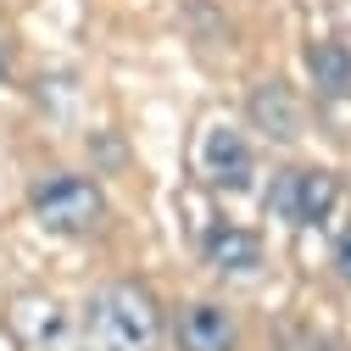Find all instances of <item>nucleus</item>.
<instances>
[{
    "instance_id": "1",
    "label": "nucleus",
    "mask_w": 351,
    "mask_h": 351,
    "mask_svg": "<svg viewBox=\"0 0 351 351\" xmlns=\"http://www.w3.org/2000/svg\"><path fill=\"white\" fill-rule=\"evenodd\" d=\"M84 335L95 351H156L162 340V306L145 285H106L101 295H90L84 313Z\"/></svg>"
},
{
    "instance_id": "2",
    "label": "nucleus",
    "mask_w": 351,
    "mask_h": 351,
    "mask_svg": "<svg viewBox=\"0 0 351 351\" xmlns=\"http://www.w3.org/2000/svg\"><path fill=\"white\" fill-rule=\"evenodd\" d=\"M28 206H34V217L51 234H90V229H101V217H106L101 184L84 179V173H45V179H34Z\"/></svg>"
},
{
    "instance_id": "3",
    "label": "nucleus",
    "mask_w": 351,
    "mask_h": 351,
    "mask_svg": "<svg viewBox=\"0 0 351 351\" xmlns=\"http://www.w3.org/2000/svg\"><path fill=\"white\" fill-rule=\"evenodd\" d=\"M335 206H340V179L329 167H290V173H279V184L268 190V212L290 217L295 229L329 223Z\"/></svg>"
},
{
    "instance_id": "4",
    "label": "nucleus",
    "mask_w": 351,
    "mask_h": 351,
    "mask_svg": "<svg viewBox=\"0 0 351 351\" xmlns=\"http://www.w3.org/2000/svg\"><path fill=\"white\" fill-rule=\"evenodd\" d=\"M245 117L268 140H301V128H306V106L285 78H262L251 90V101H245Z\"/></svg>"
},
{
    "instance_id": "5",
    "label": "nucleus",
    "mask_w": 351,
    "mask_h": 351,
    "mask_svg": "<svg viewBox=\"0 0 351 351\" xmlns=\"http://www.w3.org/2000/svg\"><path fill=\"white\" fill-rule=\"evenodd\" d=\"M173 340H179V351H234L240 324L223 301H190L173 324Z\"/></svg>"
},
{
    "instance_id": "6",
    "label": "nucleus",
    "mask_w": 351,
    "mask_h": 351,
    "mask_svg": "<svg viewBox=\"0 0 351 351\" xmlns=\"http://www.w3.org/2000/svg\"><path fill=\"white\" fill-rule=\"evenodd\" d=\"M201 173H206L217 190H245L251 173H256V156H251L245 134H234L229 123L206 128V140H201Z\"/></svg>"
},
{
    "instance_id": "7",
    "label": "nucleus",
    "mask_w": 351,
    "mask_h": 351,
    "mask_svg": "<svg viewBox=\"0 0 351 351\" xmlns=\"http://www.w3.org/2000/svg\"><path fill=\"white\" fill-rule=\"evenodd\" d=\"M201 256H206V268L217 274H234V279H251L262 268V240L240 223H212L206 240H201Z\"/></svg>"
},
{
    "instance_id": "8",
    "label": "nucleus",
    "mask_w": 351,
    "mask_h": 351,
    "mask_svg": "<svg viewBox=\"0 0 351 351\" xmlns=\"http://www.w3.org/2000/svg\"><path fill=\"white\" fill-rule=\"evenodd\" d=\"M306 67H313V84L324 95H351V51L340 45V39H318L313 51H306Z\"/></svg>"
},
{
    "instance_id": "9",
    "label": "nucleus",
    "mask_w": 351,
    "mask_h": 351,
    "mask_svg": "<svg viewBox=\"0 0 351 351\" xmlns=\"http://www.w3.org/2000/svg\"><path fill=\"white\" fill-rule=\"evenodd\" d=\"M335 274L351 285V229H340V234H335Z\"/></svg>"
},
{
    "instance_id": "10",
    "label": "nucleus",
    "mask_w": 351,
    "mask_h": 351,
    "mask_svg": "<svg viewBox=\"0 0 351 351\" xmlns=\"http://www.w3.org/2000/svg\"><path fill=\"white\" fill-rule=\"evenodd\" d=\"M0 73H6V56H0Z\"/></svg>"
}]
</instances>
